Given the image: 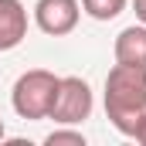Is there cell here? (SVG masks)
Masks as SVG:
<instances>
[{"instance_id": "cell-4", "label": "cell", "mask_w": 146, "mask_h": 146, "mask_svg": "<svg viewBox=\"0 0 146 146\" xmlns=\"http://www.w3.org/2000/svg\"><path fill=\"white\" fill-rule=\"evenodd\" d=\"M82 17V3L78 0H37L34 3V24L51 37L72 34Z\"/></svg>"}, {"instance_id": "cell-1", "label": "cell", "mask_w": 146, "mask_h": 146, "mask_svg": "<svg viewBox=\"0 0 146 146\" xmlns=\"http://www.w3.org/2000/svg\"><path fill=\"white\" fill-rule=\"evenodd\" d=\"M106 115L122 133L133 136L146 115V65H119L106 75Z\"/></svg>"}, {"instance_id": "cell-6", "label": "cell", "mask_w": 146, "mask_h": 146, "mask_svg": "<svg viewBox=\"0 0 146 146\" xmlns=\"http://www.w3.org/2000/svg\"><path fill=\"white\" fill-rule=\"evenodd\" d=\"M112 54L119 65H146V24H133V27L119 31Z\"/></svg>"}, {"instance_id": "cell-5", "label": "cell", "mask_w": 146, "mask_h": 146, "mask_svg": "<svg viewBox=\"0 0 146 146\" xmlns=\"http://www.w3.org/2000/svg\"><path fill=\"white\" fill-rule=\"evenodd\" d=\"M27 37V7L21 0H0V51H14Z\"/></svg>"}, {"instance_id": "cell-10", "label": "cell", "mask_w": 146, "mask_h": 146, "mask_svg": "<svg viewBox=\"0 0 146 146\" xmlns=\"http://www.w3.org/2000/svg\"><path fill=\"white\" fill-rule=\"evenodd\" d=\"M133 139H136V143H143V146H146V115H143V119H139V126H136V133H133Z\"/></svg>"}, {"instance_id": "cell-2", "label": "cell", "mask_w": 146, "mask_h": 146, "mask_svg": "<svg viewBox=\"0 0 146 146\" xmlns=\"http://www.w3.org/2000/svg\"><path fill=\"white\" fill-rule=\"evenodd\" d=\"M58 75L48 72V68H31L24 72L14 88H10V106L21 119H48L51 106H54V95H58Z\"/></svg>"}, {"instance_id": "cell-7", "label": "cell", "mask_w": 146, "mask_h": 146, "mask_svg": "<svg viewBox=\"0 0 146 146\" xmlns=\"http://www.w3.org/2000/svg\"><path fill=\"white\" fill-rule=\"evenodd\" d=\"M129 0H82V10L92 17V21H115L122 10H126Z\"/></svg>"}, {"instance_id": "cell-9", "label": "cell", "mask_w": 146, "mask_h": 146, "mask_svg": "<svg viewBox=\"0 0 146 146\" xmlns=\"http://www.w3.org/2000/svg\"><path fill=\"white\" fill-rule=\"evenodd\" d=\"M133 10H136V21L146 24V0H133Z\"/></svg>"}, {"instance_id": "cell-11", "label": "cell", "mask_w": 146, "mask_h": 146, "mask_svg": "<svg viewBox=\"0 0 146 146\" xmlns=\"http://www.w3.org/2000/svg\"><path fill=\"white\" fill-rule=\"evenodd\" d=\"M0 139H3V119H0Z\"/></svg>"}, {"instance_id": "cell-3", "label": "cell", "mask_w": 146, "mask_h": 146, "mask_svg": "<svg viewBox=\"0 0 146 146\" xmlns=\"http://www.w3.org/2000/svg\"><path fill=\"white\" fill-rule=\"evenodd\" d=\"M95 109V99H92V88L85 78L78 75H65L58 82V95H54V106H51V115L58 126H78L85 122Z\"/></svg>"}, {"instance_id": "cell-8", "label": "cell", "mask_w": 146, "mask_h": 146, "mask_svg": "<svg viewBox=\"0 0 146 146\" xmlns=\"http://www.w3.org/2000/svg\"><path fill=\"white\" fill-rule=\"evenodd\" d=\"M48 146H85V133H78V129H54V133H48Z\"/></svg>"}]
</instances>
